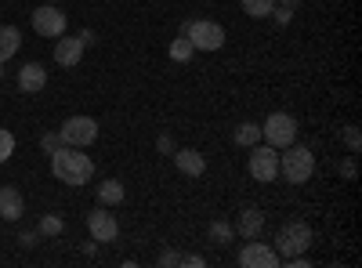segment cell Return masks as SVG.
<instances>
[{"mask_svg":"<svg viewBox=\"0 0 362 268\" xmlns=\"http://www.w3.org/2000/svg\"><path fill=\"white\" fill-rule=\"evenodd\" d=\"M261 141L272 148H286L297 141V120L290 112H272L268 120L261 124Z\"/></svg>","mask_w":362,"mask_h":268,"instance_id":"6","label":"cell"},{"mask_svg":"<svg viewBox=\"0 0 362 268\" xmlns=\"http://www.w3.org/2000/svg\"><path fill=\"white\" fill-rule=\"evenodd\" d=\"M18 243H22L25 250H33V247L40 243V232H22V235H18Z\"/></svg>","mask_w":362,"mask_h":268,"instance_id":"28","label":"cell"},{"mask_svg":"<svg viewBox=\"0 0 362 268\" xmlns=\"http://www.w3.org/2000/svg\"><path fill=\"white\" fill-rule=\"evenodd\" d=\"M344 141H348V148H351V153H358V145H362V138H358V127H348V131H344Z\"/></svg>","mask_w":362,"mask_h":268,"instance_id":"27","label":"cell"},{"mask_svg":"<svg viewBox=\"0 0 362 268\" xmlns=\"http://www.w3.org/2000/svg\"><path fill=\"white\" fill-rule=\"evenodd\" d=\"M66 25H69L66 11H58L54 4H44V8L33 11V29H37V37H44V40H58L66 33Z\"/></svg>","mask_w":362,"mask_h":268,"instance_id":"8","label":"cell"},{"mask_svg":"<svg viewBox=\"0 0 362 268\" xmlns=\"http://www.w3.org/2000/svg\"><path fill=\"white\" fill-rule=\"evenodd\" d=\"M22 47V33L15 25H0V66L8 62V58H15Z\"/></svg>","mask_w":362,"mask_h":268,"instance_id":"16","label":"cell"},{"mask_svg":"<svg viewBox=\"0 0 362 268\" xmlns=\"http://www.w3.org/2000/svg\"><path fill=\"white\" fill-rule=\"evenodd\" d=\"M25 214V199L15 185H0V218L4 221H18Z\"/></svg>","mask_w":362,"mask_h":268,"instance_id":"14","label":"cell"},{"mask_svg":"<svg viewBox=\"0 0 362 268\" xmlns=\"http://www.w3.org/2000/svg\"><path fill=\"white\" fill-rule=\"evenodd\" d=\"M181 33L192 40L196 51H221L225 47V25L199 18V22H181Z\"/></svg>","mask_w":362,"mask_h":268,"instance_id":"4","label":"cell"},{"mask_svg":"<svg viewBox=\"0 0 362 268\" xmlns=\"http://www.w3.org/2000/svg\"><path fill=\"white\" fill-rule=\"evenodd\" d=\"M312 243H315V232H312L305 221H290V225H283L279 235H276V254L286 261V257H297V254H308Z\"/></svg>","mask_w":362,"mask_h":268,"instance_id":"3","label":"cell"},{"mask_svg":"<svg viewBox=\"0 0 362 268\" xmlns=\"http://www.w3.org/2000/svg\"><path fill=\"white\" fill-rule=\"evenodd\" d=\"M312 170H315V156H312V148H305V145H286V148H279V174L286 177L290 185H305L308 177H312Z\"/></svg>","mask_w":362,"mask_h":268,"instance_id":"2","label":"cell"},{"mask_svg":"<svg viewBox=\"0 0 362 268\" xmlns=\"http://www.w3.org/2000/svg\"><path fill=\"white\" fill-rule=\"evenodd\" d=\"M276 4H283V8H293V11H297L300 4H305V0H276Z\"/></svg>","mask_w":362,"mask_h":268,"instance_id":"33","label":"cell"},{"mask_svg":"<svg viewBox=\"0 0 362 268\" xmlns=\"http://www.w3.org/2000/svg\"><path fill=\"white\" fill-rule=\"evenodd\" d=\"M58 134H62V145L87 148L90 141L98 138V124H95V116H69V120L58 127Z\"/></svg>","mask_w":362,"mask_h":268,"instance_id":"7","label":"cell"},{"mask_svg":"<svg viewBox=\"0 0 362 268\" xmlns=\"http://www.w3.org/2000/svg\"><path fill=\"white\" fill-rule=\"evenodd\" d=\"M98 203H102V206L124 203V182H116V177H105V182L98 185Z\"/></svg>","mask_w":362,"mask_h":268,"instance_id":"17","label":"cell"},{"mask_svg":"<svg viewBox=\"0 0 362 268\" xmlns=\"http://www.w3.org/2000/svg\"><path fill=\"white\" fill-rule=\"evenodd\" d=\"M170 58H174V62H189V58L196 54V47H192V40L185 37V33H177V40L170 44V51H167Z\"/></svg>","mask_w":362,"mask_h":268,"instance_id":"20","label":"cell"},{"mask_svg":"<svg viewBox=\"0 0 362 268\" xmlns=\"http://www.w3.org/2000/svg\"><path fill=\"white\" fill-rule=\"evenodd\" d=\"M272 18H276L279 25H290V22H293V8H283V4H276V8H272Z\"/></svg>","mask_w":362,"mask_h":268,"instance_id":"25","label":"cell"},{"mask_svg":"<svg viewBox=\"0 0 362 268\" xmlns=\"http://www.w3.org/2000/svg\"><path fill=\"white\" fill-rule=\"evenodd\" d=\"M206 235H210V243L225 247V243H232V235H235V225H228V221H210Z\"/></svg>","mask_w":362,"mask_h":268,"instance_id":"18","label":"cell"},{"mask_svg":"<svg viewBox=\"0 0 362 268\" xmlns=\"http://www.w3.org/2000/svg\"><path fill=\"white\" fill-rule=\"evenodd\" d=\"M235 232L243 235V240H261L264 214L257 211V206H243V211H239V221H235Z\"/></svg>","mask_w":362,"mask_h":268,"instance_id":"15","label":"cell"},{"mask_svg":"<svg viewBox=\"0 0 362 268\" xmlns=\"http://www.w3.org/2000/svg\"><path fill=\"white\" fill-rule=\"evenodd\" d=\"M181 264H189V268H203L206 261H203L199 254H185V257H181Z\"/></svg>","mask_w":362,"mask_h":268,"instance_id":"29","label":"cell"},{"mask_svg":"<svg viewBox=\"0 0 362 268\" xmlns=\"http://www.w3.org/2000/svg\"><path fill=\"white\" fill-rule=\"evenodd\" d=\"M40 148L51 156L54 148H62V134H58V131H54V134H44V138H40Z\"/></svg>","mask_w":362,"mask_h":268,"instance_id":"24","label":"cell"},{"mask_svg":"<svg viewBox=\"0 0 362 268\" xmlns=\"http://www.w3.org/2000/svg\"><path fill=\"white\" fill-rule=\"evenodd\" d=\"M15 156V134L0 127V163H8Z\"/></svg>","mask_w":362,"mask_h":268,"instance_id":"23","label":"cell"},{"mask_svg":"<svg viewBox=\"0 0 362 268\" xmlns=\"http://www.w3.org/2000/svg\"><path fill=\"white\" fill-rule=\"evenodd\" d=\"M272 8H276V0H243V11L250 18H268Z\"/></svg>","mask_w":362,"mask_h":268,"instance_id":"21","label":"cell"},{"mask_svg":"<svg viewBox=\"0 0 362 268\" xmlns=\"http://www.w3.org/2000/svg\"><path fill=\"white\" fill-rule=\"evenodd\" d=\"M0 76H4V66H0Z\"/></svg>","mask_w":362,"mask_h":268,"instance_id":"34","label":"cell"},{"mask_svg":"<svg viewBox=\"0 0 362 268\" xmlns=\"http://www.w3.org/2000/svg\"><path fill=\"white\" fill-rule=\"evenodd\" d=\"M62 228H66V221L58 218V214H44V218H40V225H37V232H40V235H62Z\"/></svg>","mask_w":362,"mask_h":268,"instance_id":"22","label":"cell"},{"mask_svg":"<svg viewBox=\"0 0 362 268\" xmlns=\"http://www.w3.org/2000/svg\"><path fill=\"white\" fill-rule=\"evenodd\" d=\"M87 232H90V240L95 243H112L116 235H119V221L116 214H109V206H95V211L87 214Z\"/></svg>","mask_w":362,"mask_h":268,"instance_id":"9","label":"cell"},{"mask_svg":"<svg viewBox=\"0 0 362 268\" xmlns=\"http://www.w3.org/2000/svg\"><path fill=\"white\" fill-rule=\"evenodd\" d=\"M261 141V124H239L235 127V145H243V148H250V145H257Z\"/></svg>","mask_w":362,"mask_h":268,"instance_id":"19","label":"cell"},{"mask_svg":"<svg viewBox=\"0 0 362 268\" xmlns=\"http://www.w3.org/2000/svg\"><path fill=\"white\" fill-rule=\"evenodd\" d=\"M83 40L80 37H58V44H54V62L62 66V69H73V66H80V58H83Z\"/></svg>","mask_w":362,"mask_h":268,"instance_id":"11","label":"cell"},{"mask_svg":"<svg viewBox=\"0 0 362 268\" xmlns=\"http://www.w3.org/2000/svg\"><path fill=\"white\" fill-rule=\"evenodd\" d=\"M160 264H181V254H174V250H163V254H160Z\"/></svg>","mask_w":362,"mask_h":268,"instance_id":"30","label":"cell"},{"mask_svg":"<svg viewBox=\"0 0 362 268\" xmlns=\"http://www.w3.org/2000/svg\"><path fill=\"white\" fill-rule=\"evenodd\" d=\"M341 174L348 177V182H355V160H344V167H341Z\"/></svg>","mask_w":362,"mask_h":268,"instance_id":"31","label":"cell"},{"mask_svg":"<svg viewBox=\"0 0 362 268\" xmlns=\"http://www.w3.org/2000/svg\"><path fill=\"white\" fill-rule=\"evenodd\" d=\"M156 148H160L163 156H170V153H174L177 145H174V138H170V134H160V138H156Z\"/></svg>","mask_w":362,"mask_h":268,"instance_id":"26","label":"cell"},{"mask_svg":"<svg viewBox=\"0 0 362 268\" xmlns=\"http://www.w3.org/2000/svg\"><path fill=\"white\" fill-rule=\"evenodd\" d=\"M47 87V69L40 66V62H25L22 69H18V91H25V95H40Z\"/></svg>","mask_w":362,"mask_h":268,"instance_id":"12","label":"cell"},{"mask_svg":"<svg viewBox=\"0 0 362 268\" xmlns=\"http://www.w3.org/2000/svg\"><path fill=\"white\" fill-rule=\"evenodd\" d=\"M47 4H58V0H47Z\"/></svg>","mask_w":362,"mask_h":268,"instance_id":"35","label":"cell"},{"mask_svg":"<svg viewBox=\"0 0 362 268\" xmlns=\"http://www.w3.org/2000/svg\"><path fill=\"white\" fill-rule=\"evenodd\" d=\"M239 264H243V268H279L283 257L276 254V247L257 243V240H247L243 250H239Z\"/></svg>","mask_w":362,"mask_h":268,"instance_id":"10","label":"cell"},{"mask_svg":"<svg viewBox=\"0 0 362 268\" xmlns=\"http://www.w3.org/2000/svg\"><path fill=\"white\" fill-rule=\"evenodd\" d=\"M174 167L181 170V174H189V177H199V174H206V156L203 153H196V148H174Z\"/></svg>","mask_w":362,"mask_h":268,"instance_id":"13","label":"cell"},{"mask_svg":"<svg viewBox=\"0 0 362 268\" xmlns=\"http://www.w3.org/2000/svg\"><path fill=\"white\" fill-rule=\"evenodd\" d=\"M247 170L254 182L268 185V182H276L279 177V148H272V145H250V160H247Z\"/></svg>","mask_w":362,"mask_h":268,"instance_id":"5","label":"cell"},{"mask_svg":"<svg viewBox=\"0 0 362 268\" xmlns=\"http://www.w3.org/2000/svg\"><path fill=\"white\" fill-rule=\"evenodd\" d=\"M51 174L58 177L62 185H87L90 177H95V160L83 156V148H73V145H62L51 153Z\"/></svg>","mask_w":362,"mask_h":268,"instance_id":"1","label":"cell"},{"mask_svg":"<svg viewBox=\"0 0 362 268\" xmlns=\"http://www.w3.org/2000/svg\"><path fill=\"white\" fill-rule=\"evenodd\" d=\"M80 40H83V47H90L95 44V33H90V29H80Z\"/></svg>","mask_w":362,"mask_h":268,"instance_id":"32","label":"cell"}]
</instances>
